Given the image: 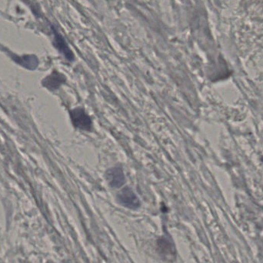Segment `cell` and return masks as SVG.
I'll return each mask as SVG.
<instances>
[{
    "instance_id": "277c9868",
    "label": "cell",
    "mask_w": 263,
    "mask_h": 263,
    "mask_svg": "<svg viewBox=\"0 0 263 263\" xmlns=\"http://www.w3.org/2000/svg\"><path fill=\"white\" fill-rule=\"evenodd\" d=\"M158 251L162 257L168 260L173 261L176 258V249L174 245L170 242V239L163 237L159 239L157 242Z\"/></svg>"
},
{
    "instance_id": "7a4b0ae2",
    "label": "cell",
    "mask_w": 263,
    "mask_h": 263,
    "mask_svg": "<svg viewBox=\"0 0 263 263\" xmlns=\"http://www.w3.org/2000/svg\"><path fill=\"white\" fill-rule=\"evenodd\" d=\"M72 121L76 127L82 130L90 131L92 129V121L89 115L82 108L73 110L70 113Z\"/></svg>"
},
{
    "instance_id": "5b68a950",
    "label": "cell",
    "mask_w": 263,
    "mask_h": 263,
    "mask_svg": "<svg viewBox=\"0 0 263 263\" xmlns=\"http://www.w3.org/2000/svg\"><path fill=\"white\" fill-rule=\"evenodd\" d=\"M64 81L65 78L63 75L60 74L57 72H54L52 75L45 79L44 84L49 89H57V88L60 87L62 83H64Z\"/></svg>"
},
{
    "instance_id": "8992f818",
    "label": "cell",
    "mask_w": 263,
    "mask_h": 263,
    "mask_svg": "<svg viewBox=\"0 0 263 263\" xmlns=\"http://www.w3.org/2000/svg\"><path fill=\"white\" fill-rule=\"evenodd\" d=\"M55 44L59 50L66 57V58L69 60H73V55L71 50L69 48L68 45L65 42L61 36L56 33L55 35Z\"/></svg>"
},
{
    "instance_id": "3957f363",
    "label": "cell",
    "mask_w": 263,
    "mask_h": 263,
    "mask_svg": "<svg viewBox=\"0 0 263 263\" xmlns=\"http://www.w3.org/2000/svg\"><path fill=\"white\" fill-rule=\"evenodd\" d=\"M106 178L109 184L113 188H120L124 185L126 178L123 170L120 167L110 169L106 173Z\"/></svg>"
},
{
    "instance_id": "6da1fadb",
    "label": "cell",
    "mask_w": 263,
    "mask_h": 263,
    "mask_svg": "<svg viewBox=\"0 0 263 263\" xmlns=\"http://www.w3.org/2000/svg\"><path fill=\"white\" fill-rule=\"evenodd\" d=\"M117 200L123 206L131 209H136L140 206V201L133 189L129 187L122 189L117 195Z\"/></svg>"
}]
</instances>
